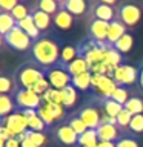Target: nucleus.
Returning <instances> with one entry per match:
<instances>
[{"instance_id":"c9c22d12","label":"nucleus","mask_w":143,"mask_h":147,"mask_svg":"<svg viewBox=\"0 0 143 147\" xmlns=\"http://www.w3.org/2000/svg\"><path fill=\"white\" fill-rule=\"evenodd\" d=\"M134 115L129 112V110H126L123 107V110L118 113V117L115 118V121H117V126L122 129V130H126V129L129 127V123H131V119H132Z\"/></svg>"},{"instance_id":"79ce46f5","label":"nucleus","mask_w":143,"mask_h":147,"mask_svg":"<svg viewBox=\"0 0 143 147\" xmlns=\"http://www.w3.org/2000/svg\"><path fill=\"white\" fill-rule=\"evenodd\" d=\"M49 89H51V84H49V81L46 80V77H45V78H42V80L34 86V89H32V90H34L37 95L42 96L43 94H46V92H48Z\"/></svg>"},{"instance_id":"de8ad7c7","label":"nucleus","mask_w":143,"mask_h":147,"mask_svg":"<svg viewBox=\"0 0 143 147\" xmlns=\"http://www.w3.org/2000/svg\"><path fill=\"white\" fill-rule=\"evenodd\" d=\"M22 147H37V146L29 140V138H25V140L22 141Z\"/></svg>"},{"instance_id":"603ef678","label":"nucleus","mask_w":143,"mask_h":147,"mask_svg":"<svg viewBox=\"0 0 143 147\" xmlns=\"http://www.w3.org/2000/svg\"><path fill=\"white\" fill-rule=\"evenodd\" d=\"M88 147H97V146H88Z\"/></svg>"},{"instance_id":"423d86ee","label":"nucleus","mask_w":143,"mask_h":147,"mask_svg":"<svg viewBox=\"0 0 143 147\" xmlns=\"http://www.w3.org/2000/svg\"><path fill=\"white\" fill-rule=\"evenodd\" d=\"M142 18V9L136 3H122L117 8V20L126 28H134Z\"/></svg>"},{"instance_id":"58836bf2","label":"nucleus","mask_w":143,"mask_h":147,"mask_svg":"<svg viewBox=\"0 0 143 147\" xmlns=\"http://www.w3.org/2000/svg\"><path fill=\"white\" fill-rule=\"evenodd\" d=\"M28 129L32 132H46L48 126L43 123V119H42L39 115H35L34 118H31L29 121H28Z\"/></svg>"},{"instance_id":"864d4df0","label":"nucleus","mask_w":143,"mask_h":147,"mask_svg":"<svg viewBox=\"0 0 143 147\" xmlns=\"http://www.w3.org/2000/svg\"><path fill=\"white\" fill-rule=\"evenodd\" d=\"M0 96H2V94H0Z\"/></svg>"},{"instance_id":"e433bc0d","label":"nucleus","mask_w":143,"mask_h":147,"mask_svg":"<svg viewBox=\"0 0 143 147\" xmlns=\"http://www.w3.org/2000/svg\"><path fill=\"white\" fill-rule=\"evenodd\" d=\"M26 135H28V138H29V140L34 142L37 147H43L46 144V141H48V136H46L45 132H32V130L28 129Z\"/></svg>"},{"instance_id":"8fccbe9b","label":"nucleus","mask_w":143,"mask_h":147,"mask_svg":"<svg viewBox=\"0 0 143 147\" xmlns=\"http://www.w3.org/2000/svg\"><path fill=\"white\" fill-rule=\"evenodd\" d=\"M3 43H5V38H3V35L0 34V48H2V46H3Z\"/></svg>"},{"instance_id":"cd10ccee","label":"nucleus","mask_w":143,"mask_h":147,"mask_svg":"<svg viewBox=\"0 0 143 147\" xmlns=\"http://www.w3.org/2000/svg\"><path fill=\"white\" fill-rule=\"evenodd\" d=\"M132 46H134V37H132L131 32H126V34L114 45V48L117 49L120 54H128L129 51L132 49Z\"/></svg>"},{"instance_id":"bb28decb","label":"nucleus","mask_w":143,"mask_h":147,"mask_svg":"<svg viewBox=\"0 0 143 147\" xmlns=\"http://www.w3.org/2000/svg\"><path fill=\"white\" fill-rule=\"evenodd\" d=\"M80 147H88V146H97L99 144V136H97V130L94 129H88L83 135L78 136V142Z\"/></svg>"},{"instance_id":"4c0bfd02","label":"nucleus","mask_w":143,"mask_h":147,"mask_svg":"<svg viewBox=\"0 0 143 147\" xmlns=\"http://www.w3.org/2000/svg\"><path fill=\"white\" fill-rule=\"evenodd\" d=\"M115 147H140V142L134 135L128 133V135H123L115 142Z\"/></svg>"},{"instance_id":"39448f33","label":"nucleus","mask_w":143,"mask_h":147,"mask_svg":"<svg viewBox=\"0 0 143 147\" xmlns=\"http://www.w3.org/2000/svg\"><path fill=\"white\" fill-rule=\"evenodd\" d=\"M3 38H5V43H6L9 48H12L14 51H18V52L31 51L32 45H34V41L29 38V35L18 26H16L11 32H8Z\"/></svg>"},{"instance_id":"2f4dec72","label":"nucleus","mask_w":143,"mask_h":147,"mask_svg":"<svg viewBox=\"0 0 143 147\" xmlns=\"http://www.w3.org/2000/svg\"><path fill=\"white\" fill-rule=\"evenodd\" d=\"M66 123L69 124V127H71V129H72V130L77 133L78 136H80V135H83V133H85V132L88 130V126H86V124L82 121L80 118L77 117L76 113H74L72 117H69V118L66 119Z\"/></svg>"},{"instance_id":"b1692460","label":"nucleus","mask_w":143,"mask_h":147,"mask_svg":"<svg viewBox=\"0 0 143 147\" xmlns=\"http://www.w3.org/2000/svg\"><path fill=\"white\" fill-rule=\"evenodd\" d=\"M17 26V20L11 16V12H0V34L3 37L11 32Z\"/></svg>"},{"instance_id":"473e14b6","label":"nucleus","mask_w":143,"mask_h":147,"mask_svg":"<svg viewBox=\"0 0 143 147\" xmlns=\"http://www.w3.org/2000/svg\"><path fill=\"white\" fill-rule=\"evenodd\" d=\"M111 98H112L114 101H117L118 104L125 106V104H126V101L131 98V96H129L128 87H125V86H117V87H115V90L112 92V95H111Z\"/></svg>"},{"instance_id":"f03ea898","label":"nucleus","mask_w":143,"mask_h":147,"mask_svg":"<svg viewBox=\"0 0 143 147\" xmlns=\"http://www.w3.org/2000/svg\"><path fill=\"white\" fill-rule=\"evenodd\" d=\"M16 83L18 89H34V86L42 78H45V67L39 66L35 61H26L16 71Z\"/></svg>"},{"instance_id":"c85d7f7f","label":"nucleus","mask_w":143,"mask_h":147,"mask_svg":"<svg viewBox=\"0 0 143 147\" xmlns=\"http://www.w3.org/2000/svg\"><path fill=\"white\" fill-rule=\"evenodd\" d=\"M77 57H78V54H77V48H76V46H65V48H62V52H60L59 63L68 66V64L71 61H74Z\"/></svg>"},{"instance_id":"2eb2a0df","label":"nucleus","mask_w":143,"mask_h":147,"mask_svg":"<svg viewBox=\"0 0 143 147\" xmlns=\"http://www.w3.org/2000/svg\"><path fill=\"white\" fill-rule=\"evenodd\" d=\"M74 20H76V17H74L72 14H69L66 9H63V8H60L59 12L52 17L54 26L57 28V29H62V31L71 29L72 25H74Z\"/></svg>"},{"instance_id":"f704fd0d","label":"nucleus","mask_w":143,"mask_h":147,"mask_svg":"<svg viewBox=\"0 0 143 147\" xmlns=\"http://www.w3.org/2000/svg\"><path fill=\"white\" fill-rule=\"evenodd\" d=\"M46 109L49 110V113L54 117L55 121H60L65 117V107L62 104H54V103H42Z\"/></svg>"},{"instance_id":"f3484780","label":"nucleus","mask_w":143,"mask_h":147,"mask_svg":"<svg viewBox=\"0 0 143 147\" xmlns=\"http://www.w3.org/2000/svg\"><path fill=\"white\" fill-rule=\"evenodd\" d=\"M31 16H32V18H34V23H35V26L39 28L40 32H45V31H48L51 28L52 16H49V14L40 11V9L37 8V5L34 8H31Z\"/></svg>"},{"instance_id":"7c9ffc66","label":"nucleus","mask_w":143,"mask_h":147,"mask_svg":"<svg viewBox=\"0 0 143 147\" xmlns=\"http://www.w3.org/2000/svg\"><path fill=\"white\" fill-rule=\"evenodd\" d=\"M37 8H39L40 11L52 16V17L59 12V9H60L59 2H55V0H40V2L37 3Z\"/></svg>"},{"instance_id":"f8f14e48","label":"nucleus","mask_w":143,"mask_h":147,"mask_svg":"<svg viewBox=\"0 0 143 147\" xmlns=\"http://www.w3.org/2000/svg\"><path fill=\"white\" fill-rule=\"evenodd\" d=\"M108 29H109L108 22L92 18L88 23V34H89V38L94 41H106V38H108Z\"/></svg>"},{"instance_id":"a19ab883","label":"nucleus","mask_w":143,"mask_h":147,"mask_svg":"<svg viewBox=\"0 0 143 147\" xmlns=\"http://www.w3.org/2000/svg\"><path fill=\"white\" fill-rule=\"evenodd\" d=\"M37 113H39V117H40L42 119H43V123H45V124H46V126H48V127H51V126H52V124L55 123L54 117H52V115L49 113V110L46 109L43 104H42V107H40L39 110H37Z\"/></svg>"},{"instance_id":"72a5a7b5","label":"nucleus","mask_w":143,"mask_h":147,"mask_svg":"<svg viewBox=\"0 0 143 147\" xmlns=\"http://www.w3.org/2000/svg\"><path fill=\"white\" fill-rule=\"evenodd\" d=\"M29 14H31V8H28V5L23 3V2H18L17 6L11 11V16L17 20V23L20 20H23V18H26Z\"/></svg>"},{"instance_id":"c03bdc74","label":"nucleus","mask_w":143,"mask_h":147,"mask_svg":"<svg viewBox=\"0 0 143 147\" xmlns=\"http://www.w3.org/2000/svg\"><path fill=\"white\" fill-rule=\"evenodd\" d=\"M0 138H2V140H5V141H8V140H11V138H14L12 132L9 130V129L5 126L2 121H0Z\"/></svg>"},{"instance_id":"412c9836","label":"nucleus","mask_w":143,"mask_h":147,"mask_svg":"<svg viewBox=\"0 0 143 147\" xmlns=\"http://www.w3.org/2000/svg\"><path fill=\"white\" fill-rule=\"evenodd\" d=\"M68 72L71 74V77H76V75H80V74H85V72H89L91 71V66L88 64V61L82 57H77L74 61H71L66 66Z\"/></svg>"},{"instance_id":"3c124183","label":"nucleus","mask_w":143,"mask_h":147,"mask_svg":"<svg viewBox=\"0 0 143 147\" xmlns=\"http://www.w3.org/2000/svg\"><path fill=\"white\" fill-rule=\"evenodd\" d=\"M5 144H6V141H5V140H2V138H0V147H5Z\"/></svg>"},{"instance_id":"f257e3e1","label":"nucleus","mask_w":143,"mask_h":147,"mask_svg":"<svg viewBox=\"0 0 143 147\" xmlns=\"http://www.w3.org/2000/svg\"><path fill=\"white\" fill-rule=\"evenodd\" d=\"M60 41L52 35H42L37 41H34L31 48L32 61H35L42 67H51L59 63L60 60Z\"/></svg>"},{"instance_id":"ea45409f","label":"nucleus","mask_w":143,"mask_h":147,"mask_svg":"<svg viewBox=\"0 0 143 147\" xmlns=\"http://www.w3.org/2000/svg\"><path fill=\"white\" fill-rule=\"evenodd\" d=\"M128 129L131 133H143V113L134 115Z\"/></svg>"},{"instance_id":"6e6552de","label":"nucleus","mask_w":143,"mask_h":147,"mask_svg":"<svg viewBox=\"0 0 143 147\" xmlns=\"http://www.w3.org/2000/svg\"><path fill=\"white\" fill-rule=\"evenodd\" d=\"M92 18L111 23L117 18V9H114V6H111L108 3H103L101 0L94 2L89 5V20H92Z\"/></svg>"},{"instance_id":"49530a36","label":"nucleus","mask_w":143,"mask_h":147,"mask_svg":"<svg viewBox=\"0 0 143 147\" xmlns=\"http://www.w3.org/2000/svg\"><path fill=\"white\" fill-rule=\"evenodd\" d=\"M138 86H140V89L143 90V63H142V66L138 67Z\"/></svg>"},{"instance_id":"a878e982","label":"nucleus","mask_w":143,"mask_h":147,"mask_svg":"<svg viewBox=\"0 0 143 147\" xmlns=\"http://www.w3.org/2000/svg\"><path fill=\"white\" fill-rule=\"evenodd\" d=\"M138 83V69L131 64H123V86H131Z\"/></svg>"},{"instance_id":"dca6fc26","label":"nucleus","mask_w":143,"mask_h":147,"mask_svg":"<svg viewBox=\"0 0 143 147\" xmlns=\"http://www.w3.org/2000/svg\"><path fill=\"white\" fill-rule=\"evenodd\" d=\"M128 32V28L123 25L122 22L120 20H117V18H115V20H112L109 23V29H108V38H106V41H108L109 45H115L117 43V41L122 38V37L125 35Z\"/></svg>"},{"instance_id":"9d476101","label":"nucleus","mask_w":143,"mask_h":147,"mask_svg":"<svg viewBox=\"0 0 143 147\" xmlns=\"http://www.w3.org/2000/svg\"><path fill=\"white\" fill-rule=\"evenodd\" d=\"M95 130H97L99 141L117 142L120 138L125 135V130H122L117 124H111V123H101Z\"/></svg>"},{"instance_id":"1a4fd4ad","label":"nucleus","mask_w":143,"mask_h":147,"mask_svg":"<svg viewBox=\"0 0 143 147\" xmlns=\"http://www.w3.org/2000/svg\"><path fill=\"white\" fill-rule=\"evenodd\" d=\"M115 81L108 75H95L92 74V81H91V89H94L99 96L101 98H111L112 92L115 90Z\"/></svg>"},{"instance_id":"0eeeda50","label":"nucleus","mask_w":143,"mask_h":147,"mask_svg":"<svg viewBox=\"0 0 143 147\" xmlns=\"http://www.w3.org/2000/svg\"><path fill=\"white\" fill-rule=\"evenodd\" d=\"M17 109H34L39 110L42 107V96L37 95L32 89H18L14 95Z\"/></svg>"},{"instance_id":"5701e85b","label":"nucleus","mask_w":143,"mask_h":147,"mask_svg":"<svg viewBox=\"0 0 143 147\" xmlns=\"http://www.w3.org/2000/svg\"><path fill=\"white\" fill-rule=\"evenodd\" d=\"M77 98H78V94H77V89L74 87L72 84L65 87L62 90V106L65 109H71L76 106L77 103Z\"/></svg>"},{"instance_id":"20e7f679","label":"nucleus","mask_w":143,"mask_h":147,"mask_svg":"<svg viewBox=\"0 0 143 147\" xmlns=\"http://www.w3.org/2000/svg\"><path fill=\"white\" fill-rule=\"evenodd\" d=\"M76 115L86 124L88 129H94L95 130V129L101 124L105 112L95 101H89L86 106H82V107L77 110Z\"/></svg>"},{"instance_id":"6ab92c4d","label":"nucleus","mask_w":143,"mask_h":147,"mask_svg":"<svg viewBox=\"0 0 143 147\" xmlns=\"http://www.w3.org/2000/svg\"><path fill=\"white\" fill-rule=\"evenodd\" d=\"M17 104L14 96L11 95H2L0 96V119H5L6 117H9L11 113L16 112Z\"/></svg>"},{"instance_id":"7ed1b4c3","label":"nucleus","mask_w":143,"mask_h":147,"mask_svg":"<svg viewBox=\"0 0 143 147\" xmlns=\"http://www.w3.org/2000/svg\"><path fill=\"white\" fill-rule=\"evenodd\" d=\"M45 77L46 80L49 81V84L52 89H57V90H63L65 87L71 86V74L68 72V69L65 64L62 63H57L51 67H46L45 69Z\"/></svg>"},{"instance_id":"aec40b11","label":"nucleus","mask_w":143,"mask_h":147,"mask_svg":"<svg viewBox=\"0 0 143 147\" xmlns=\"http://www.w3.org/2000/svg\"><path fill=\"white\" fill-rule=\"evenodd\" d=\"M16 78L11 75H6V74H0V94L2 95H11L18 90V87L16 86Z\"/></svg>"},{"instance_id":"393cba45","label":"nucleus","mask_w":143,"mask_h":147,"mask_svg":"<svg viewBox=\"0 0 143 147\" xmlns=\"http://www.w3.org/2000/svg\"><path fill=\"white\" fill-rule=\"evenodd\" d=\"M103 61L106 64H109V66H112V67H118V66H122V61H123V54H120L117 49L114 48H111L108 49L105 52V58H103Z\"/></svg>"},{"instance_id":"c756f323","label":"nucleus","mask_w":143,"mask_h":147,"mask_svg":"<svg viewBox=\"0 0 143 147\" xmlns=\"http://www.w3.org/2000/svg\"><path fill=\"white\" fill-rule=\"evenodd\" d=\"M123 107L129 110L132 115H140V113H143V100L138 98V96H131Z\"/></svg>"},{"instance_id":"a211bd4d","label":"nucleus","mask_w":143,"mask_h":147,"mask_svg":"<svg viewBox=\"0 0 143 147\" xmlns=\"http://www.w3.org/2000/svg\"><path fill=\"white\" fill-rule=\"evenodd\" d=\"M17 26L18 28H22L23 31L26 32L28 35H29V38L32 41H37L42 37V32L39 31V28L35 26V23H34V18H32V16L29 14L26 18H23V20H20L17 23Z\"/></svg>"},{"instance_id":"a18cd8bd","label":"nucleus","mask_w":143,"mask_h":147,"mask_svg":"<svg viewBox=\"0 0 143 147\" xmlns=\"http://www.w3.org/2000/svg\"><path fill=\"white\" fill-rule=\"evenodd\" d=\"M5 147H22V142L17 140V136H14V138H11V140L6 141Z\"/></svg>"},{"instance_id":"ddd939ff","label":"nucleus","mask_w":143,"mask_h":147,"mask_svg":"<svg viewBox=\"0 0 143 147\" xmlns=\"http://www.w3.org/2000/svg\"><path fill=\"white\" fill-rule=\"evenodd\" d=\"M55 138L65 146H77V142H78V135L69 127V124L66 121L57 126V129H55Z\"/></svg>"},{"instance_id":"4468645a","label":"nucleus","mask_w":143,"mask_h":147,"mask_svg":"<svg viewBox=\"0 0 143 147\" xmlns=\"http://www.w3.org/2000/svg\"><path fill=\"white\" fill-rule=\"evenodd\" d=\"M59 6L66 9L69 14H72L74 17H83L88 11V5L85 0H60Z\"/></svg>"},{"instance_id":"09e8293b","label":"nucleus","mask_w":143,"mask_h":147,"mask_svg":"<svg viewBox=\"0 0 143 147\" xmlns=\"http://www.w3.org/2000/svg\"><path fill=\"white\" fill-rule=\"evenodd\" d=\"M97 147H115V142H108V141H99Z\"/></svg>"},{"instance_id":"37998d69","label":"nucleus","mask_w":143,"mask_h":147,"mask_svg":"<svg viewBox=\"0 0 143 147\" xmlns=\"http://www.w3.org/2000/svg\"><path fill=\"white\" fill-rule=\"evenodd\" d=\"M17 3V0H0V12H11Z\"/></svg>"},{"instance_id":"4be33fe9","label":"nucleus","mask_w":143,"mask_h":147,"mask_svg":"<svg viewBox=\"0 0 143 147\" xmlns=\"http://www.w3.org/2000/svg\"><path fill=\"white\" fill-rule=\"evenodd\" d=\"M91 81H92V72L89 71V72H85V74H80V75L72 77L71 84L76 87L77 90L86 92L91 87Z\"/></svg>"},{"instance_id":"9b49d317","label":"nucleus","mask_w":143,"mask_h":147,"mask_svg":"<svg viewBox=\"0 0 143 147\" xmlns=\"http://www.w3.org/2000/svg\"><path fill=\"white\" fill-rule=\"evenodd\" d=\"M0 121L12 132L14 136H17V135H20V133L28 130V119L23 117L22 112H18V110H16V112L11 113L5 119H0Z\"/></svg>"}]
</instances>
